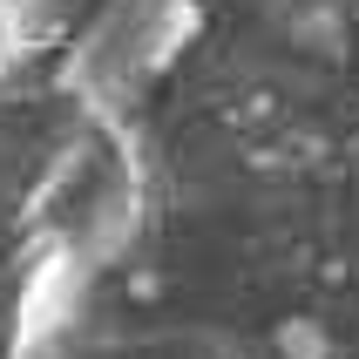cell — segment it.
<instances>
[{
    "label": "cell",
    "mask_w": 359,
    "mask_h": 359,
    "mask_svg": "<svg viewBox=\"0 0 359 359\" xmlns=\"http://www.w3.org/2000/svg\"><path fill=\"white\" fill-rule=\"evenodd\" d=\"M55 14H61V0H0V81L20 75L55 41Z\"/></svg>",
    "instance_id": "6da1fadb"
}]
</instances>
